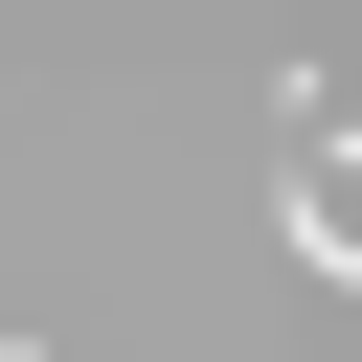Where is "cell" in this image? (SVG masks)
<instances>
[{
    "mask_svg": "<svg viewBox=\"0 0 362 362\" xmlns=\"http://www.w3.org/2000/svg\"><path fill=\"white\" fill-rule=\"evenodd\" d=\"M294 249L362 294V113H339V90H294Z\"/></svg>",
    "mask_w": 362,
    "mask_h": 362,
    "instance_id": "6da1fadb",
    "label": "cell"
},
{
    "mask_svg": "<svg viewBox=\"0 0 362 362\" xmlns=\"http://www.w3.org/2000/svg\"><path fill=\"white\" fill-rule=\"evenodd\" d=\"M0 362H23V339H0Z\"/></svg>",
    "mask_w": 362,
    "mask_h": 362,
    "instance_id": "7a4b0ae2",
    "label": "cell"
}]
</instances>
